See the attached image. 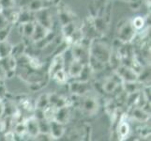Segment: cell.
Segmentation results:
<instances>
[{"label":"cell","mask_w":151,"mask_h":141,"mask_svg":"<svg viewBox=\"0 0 151 141\" xmlns=\"http://www.w3.org/2000/svg\"><path fill=\"white\" fill-rule=\"evenodd\" d=\"M0 65L7 74V78H10L17 70V59L12 55L0 57Z\"/></svg>","instance_id":"8992f818"},{"label":"cell","mask_w":151,"mask_h":141,"mask_svg":"<svg viewBox=\"0 0 151 141\" xmlns=\"http://www.w3.org/2000/svg\"><path fill=\"white\" fill-rule=\"evenodd\" d=\"M84 64H82L80 61H78L76 59H73L71 61V63L70 66L68 67V69L66 70L68 76L69 78H72V79H77L78 76L80 75Z\"/></svg>","instance_id":"2e32d148"},{"label":"cell","mask_w":151,"mask_h":141,"mask_svg":"<svg viewBox=\"0 0 151 141\" xmlns=\"http://www.w3.org/2000/svg\"><path fill=\"white\" fill-rule=\"evenodd\" d=\"M36 140H55L54 137H52V134L50 133L44 134V133H39L37 134V137H35Z\"/></svg>","instance_id":"4dcf8cb0"},{"label":"cell","mask_w":151,"mask_h":141,"mask_svg":"<svg viewBox=\"0 0 151 141\" xmlns=\"http://www.w3.org/2000/svg\"><path fill=\"white\" fill-rule=\"evenodd\" d=\"M89 51L90 56L94 57L105 65L109 63V59H110V56L112 53V47H110L101 39L95 38L90 41Z\"/></svg>","instance_id":"6da1fadb"},{"label":"cell","mask_w":151,"mask_h":141,"mask_svg":"<svg viewBox=\"0 0 151 141\" xmlns=\"http://www.w3.org/2000/svg\"><path fill=\"white\" fill-rule=\"evenodd\" d=\"M4 115V102L3 100H0V119L3 118Z\"/></svg>","instance_id":"d6a6232c"},{"label":"cell","mask_w":151,"mask_h":141,"mask_svg":"<svg viewBox=\"0 0 151 141\" xmlns=\"http://www.w3.org/2000/svg\"><path fill=\"white\" fill-rule=\"evenodd\" d=\"M81 100L79 102V107L81 112L85 116H94L97 114L99 110V101L96 97L89 96V95H84L80 96Z\"/></svg>","instance_id":"3957f363"},{"label":"cell","mask_w":151,"mask_h":141,"mask_svg":"<svg viewBox=\"0 0 151 141\" xmlns=\"http://www.w3.org/2000/svg\"><path fill=\"white\" fill-rule=\"evenodd\" d=\"M137 31L135 30L131 23V19L124 20L118 24L116 36L117 40L122 43H132L136 37Z\"/></svg>","instance_id":"7a4b0ae2"},{"label":"cell","mask_w":151,"mask_h":141,"mask_svg":"<svg viewBox=\"0 0 151 141\" xmlns=\"http://www.w3.org/2000/svg\"><path fill=\"white\" fill-rule=\"evenodd\" d=\"M12 131L14 132V134H15L16 137H24V135L27 134V127H25L24 121H21V122L15 123L14 126H13Z\"/></svg>","instance_id":"484cf974"},{"label":"cell","mask_w":151,"mask_h":141,"mask_svg":"<svg viewBox=\"0 0 151 141\" xmlns=\"http://www.w3.org/2000/svg\"><path fill=\"white\" fill-rule=\"evenodd\" d=\"M12 25H9L8 27L0 29V40H5L8 39V36L10 32V30H12Z\"/></svg>","instance_id":"f546056e"},{"label":"cell","mask_w":151,"mask_h":141,"mask_svg":"<svg viewBox=\"0 0 151 141\" xmlns=\"http://www.w3.org/2000/svg\"><path fill=\"white\" fill-rule=\"evenodd\" d=\"M6 79H7V74L4 71L2 66L0 65V82H4Z\"/></svg>","instance_id":"1f68e13d"},{"label":"cell","mask_w":151,"mask_h":141,"mask_svg":"<svg viewBox=\"0 0 151 141\" xmlns=\"http://www.w3.org/2000/svg\"><path fill=\"white\" fill-rule=\"evenodd\" d=\"M92 90V86L90 82L79 81L77 79H73L70 84V91L74 94L75 96H84Z\"/></svg>","instance_id":"5b68a950"},{"label":"cell","mask_w":151,"mask_h":141,"mask_svg":"<svg viewBox=\"0 0 151 141\" xmlns=\"http://www.w3.org/2000/svg\"><path fill=\"white\" fill-rule=\"evenodd\" d=\"M38 123H39L40 133H44V134L50 133V121H47L46 119H42L38 121Z\"/></svg>","instance_id":"83f0119b"},{"label":"cell","mask_w":151,"mask_h":141,"mask_svg":"<svg viewBox=\"0 0 151 141\" xmlns=\"http://www.w3.org/2000/svg\"><path fill=\"white\" fill-rule=\"evenodd\" d=\"M93 25L99 34H104L107 31L108 28V23L105 21L104 16H96L92 20Z\"/></svg>","instance_id":"ffe728a7"},{"label":"cell","mask_w":151,"mask_h":141,"mask_svg":"<svg viewBox=\"0 0 151 141\" xmlns=\"http://www.w3.org/2000/svg\"><path fill=\"white\" fill-rule=\"evenodd\" d=\"M58 21L61 25H64L66 24H69L70 22H73L75 20V15L72 13L70 9H58Z\"/></svg>","instance_id":"e0dca14e"},{"label":"cell","mask_w":151,"mask_h":141,"mask_svg":"<svg viewBox=\"0 0 151 141\" xmlns=\"http://www.w3.org/2000/svg\"><path fill=\"white\" fill-rule=\"evenodd\" d=\"M60 70H64V61H63V57H62V54L58 53L55 55L51 60V63L48 69V75L52 77L56 72H58Z\"/></svg>","instance_id":"ba28073f"},{"label":"cell","mask_w":151,"mask_h":141,"mask_svg":"<svg viewBox=\"0 0 151 141\" xmlns=\"http://www.w3.org/2000/svg\"><path fill=\"white\" fill-rule=\"evenodd\" d=\"M16 7V0H0V9Z\"/></svg>","instance_id":"f1b7e54d"},{"label":"cell","mask_w":151,"mask_h":141,"mask_svg":"<svg viewBox=\"0 0 151 141\" xmlns=\"http://www.w3.org/2000/svg\"><path fill=\"white\" fill-rule=\"evenodd\" d=\"M51 8H45L41 9L38 12H34V21L44 27L48 28L50 30L53 29V14L51 12Z\"/></svg>","instance_id":"277c9868"},{"label":"cell","mask_w":151,"mask_h":141,"mask_svg":"<svg viewBox=\"0 0 151 141\" xmlns=\"http://www.w3.org/2000/svg\"><path fill=\"white\" fill-rule=\"evenodd\" d=\"M53 30V29H52ZM50 29L44 27L43 25H41L38 23L35 22V28H34V32H33V35L32 37H31L30 40L32 41V43H37V41L42 40L43 38H45L46 36H47L50 32Z\"/></svg>","instance_id":"9a60e30c"},{"label":"cell","mask_w":151,"mask_h":141,"mask_svg":"<svg viewBox=\"0 0 151 141\" xmlns=\"http://www.w3.org/2000/svg\"><path fill=\"white\" fill-rule=\"evenodd\" d=\"M51 78H53L57 84H60V85H65L70 79L69 76H68L67 72L65 70H60L58 72H56Z\"/></svg>","instance_id":"603a6c76"},{"label":"cell","mask_w":151,"mask_h":141,"mask_svg":"<svg viewBox=\"0 0 151 141\" xmlns=\"http://www.w3.org/2000/svg\"><path fill=\"white\" fill-rule=\"evenodd\" d=\"M124 114L119 119V122L117 124V129H116V133H117V137L118 139H126L129 133H131V126H129V122L127 121L126 119H124Z\"/></svg>","instance_id":"7c38bea8"},{"label":"cell","mask_w":151,"mask_h":141,"mask_svg":"<svg viewBox=\"0 0 151 141\" xmlns=\"http://www.w3.org/2000/svg\"><path fill=\"white\" fill-rule=\"evenodd\" d=\"M56 107L52 106V104H49V106H46L43 109V113H44V119H46L47 121H53L55 119V115L56 112Z\"/></svg>","instance_id":"4316f807"},{"label":"cell","mask_w":151,"mask_h":141,"mask_svg":"<svg viewBox=\"0 0 151 141\" xmlns=\"http://www.w3.org/2000/svg\"><path fill=\"white\" fill-rule=\"evenodd\" d=\"M71 117V113H70V106H62L56 109V112L55 115V121H58L60 123L67 124L69 123L70 119Z\"/></svg>","instance_id":"8fae6325"},{"label":"cell","mask_w":151,"mask_h":141,"mask_svg":"<svg viewBox=\"0 0 151 141\" xmlns=\"http://www.w3.org/2000/svg\"><path fill=\"white\" fill-rule=\"evenodd\" d=\"M72 102L69 98L64 97L62 95H59L57 93H49V104L55 106L56 108H59L62 106H71Z\"/></svg>","instance_id":"30bf717a"},{"label":"cell","mask_w":151,"mask_h":141,"mask_svg":"<svg viewBox=\"0 0 151 141\" xmlns=\"http://www.w3.org/2000/svg\"><path fill=\"white\" fill-rule=\"evenodd\" d=\"M34 28H35V21H29V22L24 24H19V30L21 36L29 40L33 35Z\"/></svg>","instance_id":"ac0fdd59"},{"label":"cell","mask_w":151,"mask_h":141,"mask_svg":"<svg viewBox=\"0 0 151 141\" xmlns=\"http://www.w3.org/2000/svg\"><path fill=\"white\" fill-rule=\"evenodd\" d=\"M131 23L132 25L133 28L138 32V31L144 29L145 25H147V21H145V17L139 15V16H135L134 18L131 19Z\"/></svg>","instance_id":"cb8c5ba5"},{"label":"cell","mask_w":151,"mask_h":141,"mask_svg":"<svg viewBox=\"0 0 151 141\" xmlns=\"http://www.w3.org/2000/svg\"><path fill=\"white\" fill-rule=\"evenodd\" d=\"M129 117L132 119L140 123L142 122H147L150 118V113H147L145 111L142 107L139 106H132L131 108V113H129Z\"/></svg>","instance_id":"9c48e42d"},{"label":"cell","mask_w":151,"mask_h":141,"mask_svg":"<svg viewBox=\"0 0 151 141\" xmlns=\"http://www.w3.org/2000/svg\"><path fill=\"white\" fill-rule=\"evenodd\" d=\"M25 127H27V134L29 137L35 138L37 137V134L40 133L39 130V123L38 119H36L33 116L29 117L24 119Z\"/></svg>","instance_id":"4fadbf2b"},{"label":"cell","mask_w":151,"mask_h":141,"mask_svg":"<svg viewBox=\"0 0 151 141\" xmlns=\"http://www.w3.org/2000/svg\"><path fill=\"white\" fill-rule=\"evenodd\" d=\"M123 90L128 94L140 92L143 88V83L140 81H132V82H123L122 83Z\"/></svg>","instance_id":"d6986e66"},{"label":"cell","mask_w":151,"mask_h":141,"mask_svg":"<svg viewBox=\"0 0 151 141\" xmlns=\"http://www.w3.org/2000/svg\"><path fill=\"white\" fill-rule=\"evenodd\" d=\"M114 72L120 76L123 82H132L138 80V74L129 66L120 65L114 70Z\"/></svg>","instance_id":"52a82bcc"},{"label":"cell","mask_w":151,"mask_h":141,"mask_svg":"<svg viewBox=\"0 0 151 141\" xmlns=\"http://www.w3.org/2000/svg\"><path fill=\"white\" fill-rule=\"evenodd\" d=\"M12 46L13 45L8 40H0V57L7 56L12 54Z\"/></svg>","instance_id":"7402d4cb"},{"label":"cell","mask_w":151,"mask_h":141,"mask_svg":"<svg viewBox=\"0 0 151 141\" xmlns=\"http://www.w3.org/2000/svg\"><path fill=\"white\" fill-rule=\"evenodd\" d=\"M66 132V127L65 124L60 123L58 121H50V134L54 139H59L65 134Z\"/></svg>","instance_id":"5bb4252c"},{"label":"cell","mask_w":151,"mask_h":141,"mask_svg":"<svg viewBox=\"0 0 151 141\" xmlns=\"http://www.w3.org/2000/svg\"><path fill=\"white\" fill-rule=\"evenodd\" d=\"M93 72H93V70L91 69V67L88 64H86V65H84V67H83L82 72H81L80 75L78 76L77 80L84 81V82H89L92 77Z\"/></svg>","instance_id":"44dd1931"},{"label":"cell","mask_w":151,"mask_h":141,"mask_svg":"<svg viewBox=\"0 0 151 141\" xmlns=\"http://www.w3.org/2000/svg\"><path fill=\"white\" fill-rule=\"evenodd\" d=\"M47 106H49V93H43L37 98L35 102V107L44 109Z\"/></svg>","instance_id":"d4e9b609"}]
</instances>
